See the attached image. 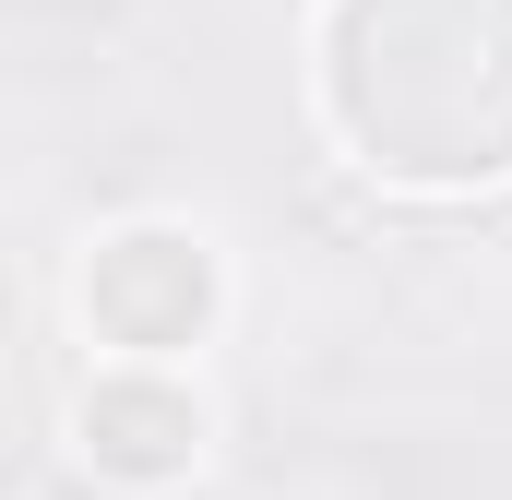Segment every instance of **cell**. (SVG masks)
Here are the masks:
<instances>
[{
    "mask_svg": "<svg viewBox=\"0 0 512 500\" xmlns=\"http://www.w3.org/2000/svg\"><path fill=\"white\" fill-rule=\"evenodd\" d=\"M310 84L382 191L453 203L512 179V0H334Z\"/></svg>",
    "mask_w": 512,
    "mask_h": 500,
    "instance_id": "6da1fadb",
    "label": "cell"
},
{
    "mask_svg": "<svg viewBox=\"0 0 512 500\" xmlns=\"http://www.w3.org/2000/svg\"><path fill=\"white\" fill-rule=\"evenodd\" d=\"M84 334L120 358V370H167L179 346H203L215 322V239L203 227H108L84 250Z\"/></svg>",
    "mask_w": 512,
    "mask_h": 500,
    "instance_id": "7a4b0ae2",
    "label": "cell"
},
{
    "mask_svg": "<svg viewBox=\"0 0 512 500\" xmlns=\"http://www.w3.org/2000/svg\"><path fill=\"white\" fill-rule=\"evenodd\" d=\"M203 441H215V417H203V393L179 370H108L72 393V453L108 477V489H179L191 465H203Z\"/></svg>",
    "mask_w": 512,
    "mask_h": 500,
    "instance_id": "3957f363",
    "label": "cell"
}]
</instances>
